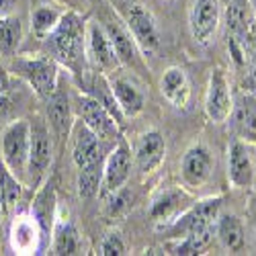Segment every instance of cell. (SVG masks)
Listing matches in <instances>:
<instances>
[{
    "label": "cell",
    "mask_w": 256,
    "mask_h": 256,
    "mask_svg": "<svg viewBox=\"0 0 256 256\" xmlns=\"http://www.w3.org/2000/svg\"><path fill=\"white\" fill-rule=\"evenodd\" d=\"M48 50L52 56L62 62L72 72H82L84 64V52H86V29L84 20L76 12L62 14L56 29L46 37Z\"/></svg>",
    "instance_id": "obj_1"
},
{
    "label": "cell",
    "mask_w": 256,
    "mask_h": 256,
    "mask_svg": "<svg viewBox=\"0 0 256 256\" xmlns=\"http://www.w3.org/2000/svg\"><path fill=\"white\" fill-rule=\"evenodd\" d=\"M29 146H31V125L25 119L12 121L0 142V158L8 166L10 172L23 180L27 176V166H29Z\"/></svg>",
    "instance_id": "obj_2"
},
{
    "label": "cell",
    "mask_w": 256,
    "mask_h": 256,
    "mask_svg": "<svg viewBox=\"0 0 256 256\" xmlns=\"http://www.w3.org/2000/svg\"><path fill=\"white\" fill-rule=\"evenodd\" d=\"M14 70L23 76L31 88L39 96H50L58 88V66L50 58H35V60H16Z\"/></svg>",
    "instance_id": "obj_3"
},
{
    "label": "cell",
    "mask_w": 256,
    "mask_h": 256,
    "mask_svg": "<svg viewBox=\"0 0 256 256\" xmlns=\"http://www.w3.org/2000/svg\"><path fill=\"white\" fill-rule=\"evenodd\" d=\"M78 113H80V121L86 125L88 130H92L100 140L109 142V144L119 140V130H117V121H115L113 113L94 96H80Z\"/></svg>",
    "instance_id": "obj_4"
},
{
    "label": "cell",
    "mask_w": 256,
    "mask_h": 256,
    "mask_svg": "<svg viewBox=\"0 0 256 256\" xmlns=\"http://www.w3.org/2000/svg\"><path fill=\"white\" fill-rule=\"evenodd\" d=\"M222 207V199H205L197 203L193 209H188L186 213L170 226V234L172 236H186L190 232H201V230H211L213 224L218 220V213Z\"/></svg>",
    "instance_id": "obj_5"
},
{
    "label": "cell",
    "mask_w": 256,
    "mask_h": 256,
    "mask_svg": "<svg viewBox=\"0 0 256 256\" xmlns=\"http://www.w3.org/2000/svg\"><path fill=\"white\" fill-rule=\"evenodd\" d=\"M29 125H31V146H29L27 176L31 178V182H37L46 174V170L52 162V142L48 127L41 119H35Z\"/></svg>",
    "instance_id": "obj_6"
},
{
    "label": "cell",
    "mask_w": 256,
    "mask_h": 256,
    "mask_svg": "<svg viewBox=\"0 0 256 256\" xmlns=\"http://www.w3.org/2000/svg\"><path fill=\"white\" fill-rule=\"evenodd\" d=\"M109 142L100 140L92 130H88L82 121L74 127V140H72V156L78 168H86L96 162H104L106 146Z\"/></svg>",
    "instance_id": "obj_7"
},
{
    "label": "cell",
    "mask_w": 256,
    "mask_h": 256,
    "mask_svg": "<svg viewBox=\"0 0 256 256\" xmlns=\"http://www.w3.org/2000/svg\"><path fill=\"white\" fill-rule=\"evenodd\" d=\"M190 35L197 44L207 46L220 25V2L218 0H195L190 8Z\"/></svg>",
    "instance_id": "obj_8"
},
{
    "label": "cell",
    "mask_w": 256,
    "mask_h": 256,
    "mask_svg": "<svg viewBox=\"0 0 256 256\" xmlns=\"http://www.w3.org/2000/svg\"><path fill=\"white\" fill-rule=\"evenodd\" d=\"M125 23L130 27L136 44H140L146 52H154L160 46V33L154 16L142 4H130L125 10Z\"/></svg>",
    "instance_id": "obj_9"
},
{
    "label": "cell",
    "mask_w": 256,
    "mask_h": 256,
    "mask_svg": "<svg viewBox=\"0 0 256 256\" xmlns=\"http://www.w3.org/2000/svg\"><path fill=\"white\" fill-rule=\"evenodd\" d=\"M132 172V150L125 142H119L111 154L104 158V168H102V190L104 193H113V190L121 188L125 180L130 178Z\"/></svg>",
    "instance_id": "obj_10"
},
{
    "label": "cell",
    "mask_w": 256,
    "mask_h": 256,
    "mask_svg": "<svg viewBox=\"0 0 256 256\" xmlns=\"http://www.w3.org/2000/svg\"><path fill=\"white\" fill-rule=\"evenodd\" d=\"M232 96H230V84L224 70H216L209 80V90L205 100L207 117L213 123H224L232 113Z\"/></svg>",
    "instance_id": "obj_11"
},
{
    "label": "cell",
    "mask_w": 256,
    "mask_h": 256,
    "mask_svg": "<svg viewBox=\"0 0 256 256\" xmlns=\"http://www.w3.org/2000/svg\"><path fill=\"white\" fill-rule=\"evenodd\" d=\"M211 168H213V160H211L209 150L203 146H193L182 156L180 174L188 186H201L209 180Z\"/></svg>",
    "instance_id": "obj_12"
},
{
    "label": "cell",
    "mask_w": 256,
    "mask_h": 256,
    "mask_svg": "<svg viewBox=\"0 0 256 256\" xmlns=\"http://www.w3.org/2000/svg\"><path fill=\"white\" fill-rule=\"evenodd\" d=\"M33 220L39 226V234H41V250L48 244V240L52 238V230H54V218H56V190L54 184H46L44 188L37 193L33 207Z\"/></svg>",
    "instance_id": "obj_13"
},
{
    "label": "cell",
    "mask_w": 256,
    "mask_h": 256,
    "mask_svg": "<svg viewBox=\"0 0 256 256\" xmlns=\"http://www.w3.org/2000/svg\"><path fill=\"white\" fill-rule=\"evenodd\" d=\"M166 154V144L160 132H148L140 136L136 144V164L140 172H152L154 168L160 166Z\"/></svg>",
    "instance_id": "obj_14"
},
{
    "label": "cell",
    "mask_w": 256,
    "mask_h": 256,
    "mask_svg": "<svg viewBox=\"0 0 256 256\" xmlns=\"http://www.w3.org/2000/svg\"><path fill=\"white\" fill-rule=\"evenodd\" d=\"M232 130L238 140L256 142V98L252 94H242L236 104H232Z\"/></svg>",
    "instance_id": "obj_15"
},
{
    "label": "cell",
    "mask_w": 256,
    "mask_h": 256,
    "mask_svg": "<svg viewBox=\"0 0 256 256\" xmlns=\"http://www.w3.org/2000/svg\"><path fill=\"white\" fill-rule=\"evenodd\" d=\"M86 39H88V52H90L96 66H100L102 70H115L121 64L109 35H106V31L102 27H98V23L88 25Z\"/></svg>",
    "instance_id": "obj_16"
},
{
    "label": "cell",
    "mask_w": 256,
    "mask_h": 256,
    "mask_svg": "<svg viewBox=\"0 0 256 256\" xmlns=\"http://www.w3.org/2000/svg\"><path fill=\"white\" fill-rule=\"evenodd\" d=\"M228 174L230 180L236 186H250L252 184V160H250V152L246 144H242L240 140L232 142L230 146V160H228Z\"/></svg>",
    "instance_id": "obj_17"
},
{
    "label": "cell",
    "mask_w": 256,
    "mask_h": 256,
    "mask_svg": "<svg viewBox=\"0 0 256 256\" xmlns=\"http://www.w3.org/2000/svg\"><path fill=\"white\" fill-rule=\"evenodd\" d=\"M109 88L113 92V98L119 106V111L127 117H136L144 111V104H146V98L144 94L134 86L132 82H127L123 78H115V80H109Z\"/></svg>",
    "instance_id": "obj_18"
},
{
    "label": "cell",
    "mask_w": 256,
    "mask_h": 256,
    "mask_svg": "<svg viewBox=\"0 0 256 256\" xmlns=\"http://www.w3.org/2000/svg\"><path fill=\"white\" fill-rule=\"evenodd\" d=\"M162 94L178 109H184L190 98V84L182 68L172 66L162 76Z\"/></svg>",
    "instance_id": "obj_19"
},
{
    "label": "cell",
    "mask_w": 256,
    "mask_h": 256,
    "mask_svg": "<svg viewBox=\"0 0 256 256\" xmlns=\"http://www.w3.org/2000/svg\"><path fill=\"white\" fill-rule=\"evenodd\" d=\"M48 100V115L50 121L54 125V130L60 136H66L70 132V125H72V113H70V102H68V94L56 88L50 96H46Z\"/></svg>",
    "instance_id": "obj_20"
},
{
    "label": "cell",
    "mask_w": 256,
    "mask_h": 256,
    "mask_svg": "<svg viewBox=\"0 0 256 256\" xmlns=\"http://www.w3.org/2000/svg\"><path fill=\"white\" fill-rule=\"evenodd\" d=\"M60 18H62V12L56 6H52V4H39L31 12V31L37 37L46 39L56 29V25L60 23Z\"/></svg>",
    "instance_id": "obj_21"
},
{
    "label": "cell",
    "mask_w": 256,
    "mask_h": 256,
    "mask_svg": "<svg viewBox=\"0 0 256 256\" xmlns=\"http://www.w3.org/2000/svg\"><path fill=\"white\" fill-rule=\"evenodd\" d=\"M23 37V29H20V20L12 14L0 16V54L10 58Z\"/></svg>",
    "instance_id": "obj_22"
},
{
    "label": "cell",
    "mask_w": 256,
    "mask_h": 256,
    "mask_svg": "<svg viewBox=\"0 0 256 256\" xmlns=\"http://www.w3.org/2000/svg\"><path fill=\"white\" fill-rule=\"evenodd\" d=\"M104 31H106V35H109V39H111V44L115 48V54H117L119 62L121 64H132L134 58H136V46H134L132 35L127 33L121 25H117V23H109Z\"/></svg>",
    "instance_id": "obj_23"
},
{
    "label": "cell",
    "mask_w": 256,
    "mask_h": 256,
    "mask_svg": "<svg viewBox=\"0 0 256 256\" xmlns=\"http://www.w3.org/2000/svg\"><path fill=\"white\" fill-rule=\"evenodd\" d=\"M218 236L228 250H240L244 246V230L236 216H224L218 222Z\"/></svg>",
    "instance_id": "obj_24"
},
{
    "label": "cell",
    "mask_w": 256,
    "mask_h": 256,
    "mask_svg": "<svg viewBox=\"0 0 256 256\" xmlns=\"http://www.w3.org/2000/svg\"><path fill=\"white\" fill-rule=\"evenodd\" d=\"M20 197V180L10 172L8 166L0 158V205L2 213H6Z\"/></svg>",
    "instance_id": "obj_25"
},
{
    "label": "cell",
    "mask_w": 256,
    "mask_h": 256,
    "mask_svg": "<svg viewBox=\"0 0 256 256\" xmlns=\"http://www.w3.org/2000/svg\"><path fill=\"white\" fill-rule=\"evenodd\" d=\"M228 33L232 41H242L246 33V0H228V12H226Z\"/></svg>",
    "instance_id": "obj_26"
},
{
    "label": "cell",
    "mask_w": 256,
    "mask_h": 256,
    "mask_svg": "<svg viewBox=\"0 0 256 256\" xmlns=\"http://www.w3.org/2000/svg\"><path fill=\"white\" fill-rule=\"evenodd\" d=\"M102 168H104V162H96L86 168H80L78 190L82 197H92L98 193V186L102 184Z\"/></svg>",
    "instance_id": "obj_27"
},
{
    "label": "cell",
    "mask_w": 256,
    "mask_h": 256,
    "mask_svg": "<svg viewBox=\"0 0 256 256\" xmlns=\"http://www.w3.org/2000/svg\"><path fill=\"white\" fill-rule=\"evenodd\" d=\"M52 250L54 254H76L78 252V234L70 224H64L58 228Z\"/></svg>",
    "instance_id": "obj_28"
},
{
    "label": "cell",
    "mask_w": 256,
    "mask_h": 256,
    "mask_svg": "<svg viewBox=\"0 0 256 256\" xmlns=\"http://www.w3.org/2000/svg\"><path fill=\"white\" fill-rule=\"evenodd\" d=\"M182 201V195L178 193V190H166V193H162L156 201H154V205H152V209H150V213H152V218H156V220H166V218H170L172 213L178 209V203Z\"/></svg>",
    "instance_id": "obj_29"
},
{
    "label": "cell",
    "mask_w": 256,
    "mask_h": 256,
    "mask_svg": "<svg viewBox=\"0 0 256 256\" xmlns=\"http://www.w3.org/2000/svg\"><path fill=\"white\" fill-rule=\"evenodd\" d=\"M100 254L102 256H123L127 254V248H125V242L121 240L119 234H109L102 244H100Z\"/></svg>",
    "instance_id": "obj_30"
},
{
    "label": "cell",
    "mask_w": 256,
    "mask_h": 256,
    "mask_svg": "<svg viewBox=\"0 0 256 256\" xmlns=\"http://www.w3.org/2000/svg\"><path fill=\"white\" fill-rule=\"evenodd\" d=\"M10 115V98L6 92H0V121H4Z\"/></svg>",
    "instance_id": "obj_31"
},
{
    "label": "cell",
    "mask_w": 256,
    "mask_h": 256,
    "mask_svg": "<svg viewBox=\"0 0 256 256\" xmlns=\"http://www.w3.org/2000/svg\"><path fill=\"white\" fill-rule=\"evenodd\" d=\"M16 0H0V16H6L12 12Z\"/></svg>",
    "instance_id": "obj_32"
},
{
    "label": "cell",
    "mask_w": 256,
    "mask_h": 256,
    "mask_svg": "<svg viewBox=\"0 0 256 256\" xmlns=\"http://www.w3.org/2000/svg\"><path fill=\"white\" fill-rule=\"evenodd\" d=\"M6 90H8V76L2 68H0V92H6Z\"/></svg>",
    "instance_id": "obj_33"
},
{
    "label": "cell",
    "mask_w": 256,
    "mask_h": 256,
    "mask_svg": "<svg viewBox=\"0 0 256 256\" xmlns=\"http://www.w3.org/2000/svg\"><path fill=\"white\" fill-rule=\"evenodd\" d=\"M248 2H250V6H252V10L256 12V0H248Z\"/></svg>",
    "instance_id": "obj_34"
},
{
    "label": "cell",
    "mask_w": 256,
    "mask_h": 256,
    "mask_svg": "<svg viewBox=\"0 0 256 256\" xmlns=\"http://www.w3.org/2000/svg\"><path fill=\"white\" fill-rule=\"evenodd\" d=\"M0 216H2V205H0Z\"/></svg>",
    "instance_id": "obj_35"
}]
</instances>
